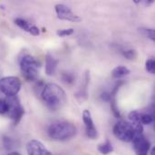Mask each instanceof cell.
I'll use <instances>...</instances> for the list:
<instances>
[{"label":"cell","mask_w":155,"mask_h":155,"mask_svg":"<svg viewBox=\"0 0 155 155\" xmlns=\"http://www.w3.org/2000/svg\"><path fill=\"white\" fill-rule=\"evenodd\" d=\"M41 97L48 108L52 110L61 109L66 103L65 92L56 84H47L41 91Z\"/></svg>","instance_id":"1"},{"label":"cell","mask_w":155,"mask_h":155,"mask_svg":"<svg viewBox=\"0 0 155 155\" xmlns=\"http://www.w3.org/2000/svg\"><path fill=\"white\" fill-rule=\"evenodd\" d=\"M48 136L57 142H64L74 137L77 134L75 125L67 121H56L50 124L47 130Z\"/></svg>","instance_id":"2"},{"label":"cell","mask_w":155,"mask_h":155,"mask_svg":"<svg viewBox=\"0 0 155 155\" xmlns=\"http://www.w3.org/2000/svg\"><path fill=\"white\" fill-rule=\"evenodd\" d=\"M23 76L27 81H35L38 77V62L31 54H25L19 61Z\"/></svg>","instance_id":"3"},{"label":"cell","mask_w":155,"mask_h":155,"mask_svg":"<svg viewBox=\"0 0 155 155\" xmlns=\"http://www.w3.org/2000/svg\"><path fill=\"white\" fill-rule=\"evenodd\" d=\"M113 132L117 139L124 143H131L136 136L141 135L137 134L134 125L126 121H119L115 124Z\"/></svg>","instance_id":"4"},{"label":"cell","mask_w":155,"mask_h":155,"mask_svg":"<svg viewBox=\"0 0 155 155\" xmlns=\"http://www.w3.org/2000/svg\"><path fill=\"white\" fill-rule=\"evenodd\" d=\"M21 85V81L16 76H5L0 80V91L7 97L16 96Z\"/></svg>","instance_id":"5"},{"label":"cell","mask_w":155,"mask_h":155,"mask_svg":"<svg viewBox=\"0 0 155 155\" xmlns=\"http://www.w3.org/2000/svg\"><path fill=\"white\" fill-rule=\"evenodd\" d=\"M7 101L9 104L8 115L12 119L14 124L16 125L20 122V120L22 119V117L24 115V108L21 105L20 101L16 96L8 97Z\"/></svg>","instance_id":"6"},{"label":"cell","mask_w":155,"mask_h":155,"mask_svg":"<svg viewBox=\"0 0 155 155\" xmlns=\"http://www.w3.org/2000/svg\"><path fill=\"white\" fill-rule=\"evenodd\" d=\"M55 12L57 15V17L61 20H65V21H71V22H80L81 18L75 15L67 5L64 4H57L54 6Z\"/></svg>","instance_id":"7"},{"label":"cell","mask_w":155,"mask_h":155,"mask_svg":"<svg viewBox=\"0 0 155 155\" xmlns=\"http://www.w3.org/2000/svg\"><path fill=\"white\" fill-rule=\"evenodd\" d=\"M132 143L136 155H148L151 149V143L143 134L136 136Z\"/></svg>","instance_id":"8"},{"label":"cell","mask_w":155,"mask_h":155,"mask_svg":"<svg viewBox=\"0 0 155 155\" xmlns=\"http://www.w3.org/2000/svg\"><path fill=\"white\" fill-rule=\"evenodd\" d=\"M27 155H53V153L37 140H31L26 144Z\"/></svg>","instance_id":"9"},{"label":"cell","mask_w":155,"mask_h":155,"mask_svg":"<svg viewBox=\"0 0 155 155\" xmlns=\"http://www.w3.org/2000/svg\"><path fill=\"white\" fill-rule=\"evenodd\" d=\"M83 121L85 126V133L86 135L90 139H96L98 137V132L93 121L91 113L89 110H84L83 113Z\"/></svg>","instance_id":"10"},{"label":"cell","mask_w":155,"mask_h":155,"mask_svg":"<svg viewBox=\"0 0 155 155\" xmlns=\"http://www.w3.org/2000/svg\"><path fill=\"white\" fill-rule=\"evenodd\" d=\"M58 60L54 58L51 54H46L45 56V74L47 75H53L56 70Z\"/></svg>","instance_id":"11"},{"label":"cell","mask_w":155,"mask_h":155,"mask_svg":"<svg viewBox=\"0 0 155 155\" xmlns=\"http://www.w3.org/2000/svg\"><path fill=\"white\" fill-rule=\"evenodd\" d=\"M130 74V70L124 65H119L112 71V76L114 78H122Z\"/></svg>","instance_id":"12"},{"label":"cell","mask_w":155,"mask_h":155,"mask_svg":"<svg viewBox=\"0 0 155 155\" xmlns=\"http://www.w3.org/2000/svg\"><path fill=\"white\" fill-rule=\"evenodd\" d=\"M98 151L102 153V154L104 155H107V154H110V153H112L113 152H114V146H113V144L107 140V141H105L104 143H100L99 145H98Z\"/></svg>","instance_id":"13"},{"label":"cell","mask_w":155,"mask_h":155,"mask_svg":"<svg viewBox=\"0 0 155 155\" xmlns=\"http://www.w3.org/2000/svg\"><path fill=\"white\" fill-rule=\"evenodd\" d=\"M15 25H18L22 30L26 31V32H28V33H30V31H31V29H32V27H33L32 25H30L27 21H25V20L23 19V18H15Z\"/></svg>","instance_id":"14"},{"label":"cell","mask_w":155,"mask_h":155,"mask_svg":"<svg viewBox=\"0 0 155 155\" xmlns=\"http://www.w3.org/2000/svg\"><path fill=\"white\" fill-rule=\"evenodd\" d=\"M139 31L142 33L143 35H144L145 37L147 38H150L151 40L154 41L155 40V32L153 29L152 28H144V27H142V28H139Z\"/></svg>","instance_id":"15"},{"label":"cell","mask_w":155,"mask_h":155,"mask_svg":"<svg viewBox=\"0 0 155 155\" xmlns=\"http://www.w3.org/2000/svg\"><path fill=\"white\" fill-rule=\"evenodd\" d=\"M8 111H9V104L7 99L0 98V114H8Z\"/></svg>","instance_id":"16"},{"label":"cell","mask_w":155,"mask_h":155,"mask_svg":"<svg viewBox=\"0 0 155 155\" xmlns=\"http://www.w3.org/2000/svg\"><path fill=\"white\" fill-rule=\"evenodd\" d=\"M145 68H146V70L150 73V74H153L155 73V60L154 58H150V59H148L147 61H146V63H145Z\"/></svg>","instance_id":"17"},{"label":"cell","mask_w":155,"mask_h":155,"mask_svg":"<svg viewBox=\"0 0 155 155\" xmlns=\"http://www.w3.org/2000/svg\"><path fill=\"white\" fill-rule=\"evenodd\" d=\"M62 79L63 81L67 84H72L74 83V75L73 74H70V73H64L63 75H62Z\"/></svg>","instance_id":"18"},{"label":"cell","mask_w":155,"mask_h":155,"mask_svg":"<svg viewBox=\"0 0 155 155\" xmlns=\"http://www.w3.org/2000/svg\"><path fill=\"white\" fill-rule=\"evenodd\" d=\"M142 124H151L153 122V115L151 114H144L141 115Z\"/></svg>","instance_id":"19"},{"label":"cell","mask_w":155,"mask_h":155,"mask_svg":"<svg viewBox=\"0 0 155 155\" xmlns=\"http://www.w3.org/2000/svg\"><path fill=\"white\" fill-rule=\"evenodd\" d=\"M110 103H111V108H112V110H113L114 114L115 115V117L120 118V117H121V113H120V111H119V109H118V107H117L115 97H113Z\"/></svg>","instance_id":"20"},{"label":"cell","mask_w":155,"mask_h":155,"mask_svg":"<svg viewBox=\"0 0 155 155\" xmlns=\"http://www.w3.org/2000/svg\"><path fill=\"white\" fill-rule=\"evenodd\" d=\"M123 54L125 58H127L128 60H134L137 57V53L135 50H133V49H129V50H126V51H124L123 52Z\"/></svg>","instance_id":"21"},{"label":"cell","mask_w":155,"mask_h":155,"mask_svg":"<svg viewBox=\"0 0 155 155\" xmlns=\"http://www.w3.org/2000/svg\"><path fill=\"white\" fill-rule=\"evenodd\" d=\"M74 32V30L73 28H67V29H61L57 31V35L60 37H64V36H69L71 35H73Z\"/></svg>","instance_id":"22"},{"label":"cell","mask_w":155,"mask_h":155,"mask_svg":"<svg viewBox=\"0 0 155 155\" xmlns=\"http://www.w3.org/2000/svg\"><path fill=\"white\" fill-rule=\"evenodd\" d=\"M101 98H102V100H103V101H104V102H109V103H110L113 97H112V95H111V93L104 92V93H103V94H102Z\"/></svg>","instance_id":"23"},{"label":"cell","mask_w":155,"mask_h":155,"mask_svg":"<svg viewBox=\"0 0 155 155\" xmlns=\"http://www.w3.org/2000/svg\"><path fill=\"white\" fill-rule=\"evenodd\" d=\"M6 155H21L19 153H17V152H12V153H8V154Z\"/></svg>","instance_id":"24"},{"label":"cell","mask_w":155,"mask_h":155,"mask_svg":"<svg viewBox=\"0 0 155 155\" xmlns=\"http://www.w3.org/2000/svg\"><path fill=\"white\" fill-rule=\"evenodd\" d=\"M151 155H155V147L152 148V150H151Z\"/></svg>","instance_id":"25"}]
</instances>
